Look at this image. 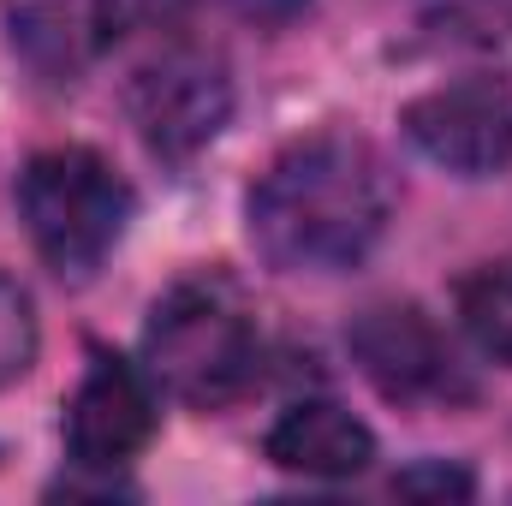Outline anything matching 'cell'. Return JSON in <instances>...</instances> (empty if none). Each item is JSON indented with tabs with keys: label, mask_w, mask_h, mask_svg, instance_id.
Masks as SVG:
<instances>
[{
	"label": "cell",
	"mask_w": 512,
	"mask_h": 506,
	"mask_svg": "<svg viewBox=\"0 0 512 506\" xmlns=\"http://www.w3.org/2000/svg\"><path fill=\"white\" fill-rule=\"evenodd\" d=\"M393 179L352 131H316L251 185V245L286 274H346L382 245Z\"/></svg>",
	"instance_id": "obj_1"
},
{
	"label": "cell",
	"mask_w": 512,
	"mask_h": 506,
	"mask_svg": "<svg viewBox=\"0 0 512 506\" xmlns=\"http://www.w3.org/2000/svg\"><path fill=\"white\" fill-rule=\"evenodd\" d=\"M256 322L245 310V298L233 292V280L221 274H197L179 280L143 328V364L155 387H167L179 405L191 411H221L233 405L256 381Z\"/></svg>",
	"instance_id": "obj_2"
},
{
	"label": "cell",
	"mask_w": 512,
	"mask_h": 506,
	"mask_svg": "<svg viewBox=\"0 0 512 506\" xmlns=\"http://www.w3.org/2000/svg\"><path fill=\"white\" fill-rule=\"evenodd\" d=\"M18 209L42 262L78 280L120 245L131 221V185L114 173L108 155L66 143L30 155V167L18 173Z\"/></svg>",
	"instance_id": "obj_3"
},
{
	"label": "cell",
	"mask_w": 512,
	"mask_h": 506,
	"mask_svg": "<svg viewBox=\"0 0 512 506\" xmlns=\"http://www.w3.org/2000/svg\"><path fill=\"white\" fill-rule=\"evenodd\" d=\"M131 126L161 161H191L203 143H215L227 114H233V78L221 54L209 48H161L149 66H137L126 90Z\"/></svg>",
	"instance_id": "obj_4"
},
{
	"label": "cell",
	"mask_w": 512,
	"mask_h": 506,
	"mask_svg": "<svg viewBox=\"0 0 512 506\" xmlns=\"http://www.w3.org/2000/svg\"><path fill=\"white\" fill-rule=\"evenodd\" d=\"M405 137L459 179H489L512 161V78L465 72L453 84L423 90L405 108Z\"/></svg>",
	"instance_id": "obj_5"
},
{
	"label": "cell",
	"mask_w": 512,
	"mask_h": 506,
	"mask_svg": "<svg viewBox=\"0 0 512 506\" xmlns=\"http://www.w3.org/2000/svg\"><path fill=\"white\" fill-rule=\"evenodd\" d=\"M179 0H6L12 48L42 78H78L90 72L131 24L173 12Z\"/></svg>",
	"instance_id": "obj_6"
},
{
	"label": "cell",
	"mask_w": 512,
	"mask_h": 506,
	"mask_svg": "<svg viewBox=\"0 0 512 506\" xmlns=\"http://www.w3.org/2000/svg\"><path fill=\"white\" fill-rule=\"evenodd\" d=\"M155 435V376L96 352L66 405V453L84 471H120Z\"/></svg>",
	"instance_id": "obj_7"
},
{
	"label": "cell",
	"mask_w": 512,
	"mask_h": 506,
	"mask_svg": "<svg viewBox=\"0 0 512 506\" xmlns=\"http://www.w3.org/2000/svg\"><path fill=\"white\" fill-rule=\"evenodd\" d=\"M352 358L399 405H423V399L465 393L459 364H453L441 328L417 304H370L352 322Z\"/></svg>",
	"instance_id": "obj_8"
},
{
	"label": "cell",
	"mask_w": 512,
	"mask_h": 506,
	"mask_svg": "<svg viewBox=\"0 0 512 506\" xmlns=\"http://www.w3.org/2000/svg\"><path fill=\"white\" fill-rule=\"evenodd\" d=\"M268 459H274L280 471L340 483V477L370 471L376 435H370L352 411H340V405H328V399H304V405H292V411L268 429Z\"/></svg>",
	"instance_id": "obj_9"
},
{
	"label": "cell",
	"mask_w": 512,
	"mask_h": 506,
	"mask_svg": "<svg viewBox=\"0 0 512 506\" xmlns=\"http://www.w3.org/2000/svg\"><path fill=\"white\" fill-rule=\"evenodd\" d=\"M459 322L483 358L512 364V262H489L459 280Z\"/></svg>",
	"instance_id": "obj_10"
},
{
	"label": "cell",
	"mask_w": 512,
	"mask_h": 506,
	"mask_svg": "<svg viewBox=\"0 0 512 506\" xmlns=\"http://www.w3.org/2000/svg\"><path fill=\"white\" fill-rule=\"evenodd\" d=\"M36 358V310H30V292L0 274V387L18 381Z\"/></svg>",
	"instance_id": "obj_11"
},
{
	"label": "cell",
	"mask_w": 512,
	"mask_h": 506,
	"mask_svg": "<svg viewBox=\"0 0 512 506\" xmlns=\"http://www.w3.org/2000/svg\"><path fill=\"white\" fill-rule=\"evenodd\" d=\"M471 471L465 465H447V459H423L411 471L393 477V495L399 501H471Z\"/></svg>",
	"instance_id": "obj_12"
}]
</instances>
